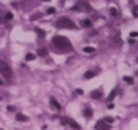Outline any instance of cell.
I'll list each match as a JSON object with an SVG mask.
<instances>
[{"label":"cell","instance_id":"obj_1","mask_svg":"<svg viewBox=\"0 0 138 130\" xmlns=\"http://www.w3.org/2000/svg\"><path fill=\"white\" fill-rule=\"evenodd\" d=\"M52 46L57 49V51H71V42H69V39L67 37H64V35H56L54 39H52Z\"/></svg>","mask_w":138,"mask_h":130},{"label":"cell","instance_id":"obj_2","mask_svg":"<svg viewBox=\"0 0 138 130\" xmlns=\"http://www.w3.org/2000/svg\"><path fill=\"white\" fill-rule=\"evenodd\" d=\"M56 27H57V29H76L77 25L71 20V19L62 17V19H59V20L56 22Z\"/></svg>","mask_w":138,"mask_h":130},{"label":"cell","instance_id":"obj_3","mask_svg":"<svg viewBox=\"0 0 138 130\" xmlns=\"http://www.w3.org/2000/svg\"><path fill=\"white\" fill-rule=\"evenodd\" d=\"M0 73H2V76L5 80H10L12 78V69H10V66L5 61H2V59H0Z\"/></svg>","mask_w":138,"mask_h":130},{"label":"cell","instance_id":"obj_4","mask_svg":"<svg viewBox=\"0 0 138 130\" xmlns=\"http://www.w3.org/2000/svg\"><path fill=\"white\" fill-rule=\"evenodd\" d=\"M74 10H91V5L86 2V0H81L79 4L74 5Z\"/></svg>","mask_w":138,"mask_h":130},{"label":"cell","instance_id":"obj_5","mask_svg":"<svg viewBox=\"0 0 138 130\" xmlns=\"http://www.w3.org/2000/svg\"><path fill=\"white\" fill-rule=\"evenodd\" d=\"M62 123H67L71 128H74V130H81V125L79 123H76L74 120H71V118H62Z\"/></svg>","mask_w":138,"mask_h":130},{"label":"cell","instance_id":"obj_6","mask_svg":"<svg viewBox=\"0 0 138 130\" xmlns=\"http://www.w3.org/2000/svg\"><path fill=\"white\" fill-rule=\"evenodd\" d=\"M96 130H109V123H106L105 120H100L96 123V127H94Z\"/></svg>","mask_w":138,"mask_h":130},{"label":"cell","instance_id":"obj_7","mask_svg":"<svg viewBox=\"0 0 138 130\" xmlns=\"http://www.w3.org/2000/svg\"><path fill=\"white\" fill-rule=\"evenodd\" d=\"M96 74H100V69H93V71H86V73H84V78H86V80H89V78H94Z\"/></svg>","mask_w":138,"mask_h":130},{"label":"cell","instance_id":"obj_8","mask_svg":"<svg viewBox=\"0 0 138 130\" xmlns=\"http://www.w3.org/2000/svg\"><path fill=\"white\" fill-rule=\"evenodd\" d=\"M49 101H51V105H52V106H54V110H56V111H59V110H61V108H62V106H61V105H59V101H57V100H56V98H51V100H49Z\"/></svg>","mask_w":138,"mask_h":130},{"label":"cell","instance_id":"obj_9","mask_svg":"<svg viewBox=\"0 0 138 130\" xmlns=\"http://www.w3.org/2000/svg\"><path fill=\"white\" fill-rule=\"evenodd\" d=\"M83 115H84L86 118H91V117H93V110H91V108H84V110H83Z\"/></svg>","mask_w":138,"mask_h":130},{"label":"cell","instance_id":"obj_10","mask_svg":"<svg viewBox=\"0 0 138 130\" xmlns=\"http://www.w3.org/2000/svg\"><path fill=\"white\" fill-rule=\"evenodd\" d=\"M100 96H101V90H94V91H91V98L98 100Z\"/></svg>","mask_w":138,"mask_h":130},{"label":"cell","instance_id":"obj_11","mask_svg":"<svg viewBox=\"0 0 138 130\" xmlns=\"http://www.w3.org/2000/svg\"><path fill=\"white\" fill-rule=\"evenodd\" d=\"M109 14H111L113 17H120V10L114 9V7H111V9H109Z\"/></svg>","mask_w":138,"mask_h":130},{"label":"cell","instance_id":"obj_12","mask_svg":"<svg viewBox=\"0 0 138 130\" xmlns=\"http://www.w3.org/2000/svg\"><path fill=\"white\" fill-rule=\"evenodd\" d=\"M83 51H84L86 54H94V51H96V49H94V47H91V46H86Z\"/></svg>","mask_w":138,"mask_h":130},{"label":"cell","instance_id":"obj_13","mask_svg":"<svg viewBox=\"0 0 138 130\" xmlns=\"http://www.w3.org/2000/svg\"><path fill=\"white\" fill-rule=\"evenodd\" d=\"M29 118L25 117V115H22V113H17V122H27Z\"/></svg>","mask_w":138,"mask_h":130},{"label":"cell","instance_id":"obj_14","mask_svg":"<svg viewBox=\"0 0 138 130\" xmlns=\"http://www.w3.org/2000/svg\"><path fill=\"white\" fill-rule=\"evenodd\" d=\"M81 25L83 27H91V20H89V19H84V20L81 22Z\"/></svg>","mask_w":138,"mask_h":130},{"label":"cell","instance_id":"obj_15","mask_svg":"<svg viewBox=\"0 0 138 130\" xmlns=\"http://www.w3.org/2000/svg\"><path fill=\"white\" fill-rule=\"evenodd\" d=\"M39 56H41V58H46L47 56V49H39V52H37Z\"/></svg>","mask_w":138,"mask_h":130},{"label":"cell","instance_id":"obj_16","mask_svg":"<svg viewBox=\"0 0 138 130\" xmlns=\"http://www.w3.org/2000/svg\"><path fill=\"white\" fill-rule=\"evenodd\" d=\"M123 81H125L126 85H133V78H131V76H125V78H123Z\"/></svg>","mask_w":138,"mask_h":130},{"label":"cell","instance_id":"obj_17","mask_svg":"<svg viewBox=\"0 0 138 130\" xmlns=\"http://www.w3.org/2000/svg\"><path fill=\"white\" fill-rule=\"evenodd\" d=\"M32 59H35V54H32V52H29V54L25 56V61H32Z\"/></svg>","mask_w":138,"mask_h":130},{"label":"cell","instance_id":"obj_18","mask_svg":"<svg viewBox=\"0 0 138 130\" xmlns=\"http://www.w3.org/2000/svg\"><path fill=\"white\" fill-rule=\"evenodd\" d=\"M116 93H118V90H116V88H114V90H113V91H111V93H109V96H108V100H113V98H114V96H116Z\"/></svg>","mask_w":138,"mask_h":130},{"label":"cell","instance_id":"obj_19","mask_svg":"<svg viewBox=\"0 0 138 130\" xmlns=\"http://www.w3.org/2000/svg\"><path fill=\"white\" fill-rule=\"evenodd\" d=\"M103 120H105V122H106V123H109V125H111V123H113V122H114V120H113V118H111V117H106V118H103Z\"/></svg>","mask_w":138,"mask_h":130},{"label":"cell","instance_id":"obj_20","mask_svg":"<svg viewBox=\"0 0 138 130\" xmlns=\"http://www.w3.org/2000/svg\"><path fill=\"white\" fill-rule=\"evenodd\" d=\"M12 17H14L12 14H7V15H5V19H7V20H12Z\"/></svg>","mask_w":138,"mask_h":130},{"label":"cell","instance_id":"obj_21","mask_svg":"<svg viewBox=\"0 0 138 130\" xmlns=\"http://www.w3.org/2000/svg\"><path fill=\"white\" fill-rule=\"evenodd\" d=\"M133 37H138V32H131V35H130V39H133Z\"/></svg>","mask_w":138,"mask_h":130},{"label":"cell","instance_id":"obj_22","mask_svg":"<svg viewBox=\"0 0 138 130\" xmlns=\"http://www.w3.org/2000/svg\"><path fill=\"white\" fill-rule=\"evenodd\" d=\"M7 110H9V111H15L17 108H15V106H7Z\"/></svg>","mask_w":138,"mask_h":130},{"label":"cell","instance_id":"obj_23","mask_svg":"<svg viewBox=\"0 0 138 130\" xmlns=\"http://www.w3.org/2000/svg\"><path fill=\"white\" fill-rule=\"evenodd\" d=\"M133 14H135V15H138V5L135 7V10H133Z\"/></svg>","mask_w":138,"mask_h":130},{"label":"cell","instance_id":"obj_24","mask_svg":"<svg viewBox=\"0 0 138 130\" xmlns=\"http://www.w3.org/2000/svg\"><path fill=\"white\" fill-rule=\"evenodd\" d=\"M4 83H5V81H4V80H2V78H0V85H4Z\"/></svg>","mask_w":138,"mask_h":130},{"label":"cell","instance_id":"obj_25","mask_svg":"<svg viewBox=\"0 0 138 130\" xmlns=\"http://www.w3.org/2000/svg\"><path fill=\"white\" fill-rule=\"evenodd\" d=\"M42 2H49V0H42Z\"/></svg>","mask_w":138,"mask_h":130},{"label":"cell","instance_id":"obj_26","mask_svg":"<svg viewBox=\"0 0 138 130\" xmlns=\"http://www.w3.org/2000/svg\"><path fill=\"white\" fill-rule=\"evenodd\" d=\"M136 63H138V58H136Z\"/></svg>","mask_w":138,"mask_h":130},{"label":"cell","instance_id":"obj_27","mask_svg":"<svg viewBox=\"0 0 138 130\" xmlns=\"http://www.w3.org/2000/svg\"><path fill=\"white\" fill-rule=\"evenodd\" d=\"M0 130H4V128H0Z\"/></svg>","mask_w":138,"mask_h":130}]
</instances>
